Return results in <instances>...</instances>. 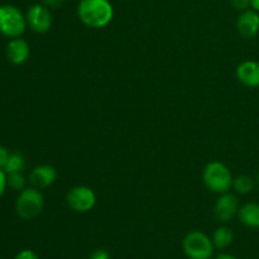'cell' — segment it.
Listing matches in <instances>:
<instances>
[{
    "instance_id": "15",
    "label": "cell",
    "mask_w": 259,
    "mask_h": 259,
    "mask_svg": "<svg viewBox=\"0 0 259 259\" xmlns=\"http://www.w3.org/2000/svg\"><path fill=\"white\" fill-rule=\"evenodd\" d=\"M233 189L235 190L237 194L247 195L254 189V181L252 177L247 176V175H240V176L233 179Z\"/></svg>"
},
{
    "instance_id": "2",
    "label": "cell",
    "mask_w": 259,
    "mask_h": 259,
    "mask_svg": "<svg viewBox=\"0 0 259 259\" xmlns=\"http://www.w3.org/2000/svg\"><path fill=\"white\" fill-rule=\"evenodd\" d=\"M205 186L214 194H225L233 187V176L224 163L212 161L205 166L202 172Z\"/></svg>"
},
{
    "instance_id": "8",
    "label": "cell",
    "mask_w": 259,
    "mask_h": 259,
    "mask_svg": "<svg viewBox=\"0 0 259 259\" xmlns=\"http://www.w3.org/2000/svg\"><path fill=\"white\" fill-rule=\"evenodd\" d=\"M238 210H239V202L235 195L230 194V192H225L219 196V199L215 202L214 214L219 222L228 223L238 215Z\"/></svg>"
},
{
    "instance_id": "5",
    "label": "cell",
    "mask_w": 259,
    "mask_h": 259,
    "mask_svg": "<svg viewBox=\"0 0 259 259\" xmlns=\"http://www.w3.org/2000/svg\"><path fill=\"white\" fill-rule=\"evenodd\" d=\"M27 18L14 5L0 7V33L8 38H19L27 29Z\"/></svg>"
},
{
    "instance_id": "11",
    "label": "cell",
    "mask_w": 259,
    "mask_h": 259,
    "mask_svg": "<svg viewBox=\"0 0 259 259\" xmlns=\"http://www.w3.org/2000/svg\"><path fill=\"white\" fill-rule=\"evenodd\" d=\"M30 48L27 40L22 39V38H12L9 43L7 45V50H5V56H7L8 61L13 65H23L25 61L29 58Z\"/></svg>"
},
{
    "instance_id": "6",
    "label": "cell",
    "mask_w": 259,
    "mask_h": 259,
    "mask_svg": "<svg viewBox=\"0 0 259 259\" xmlns=\"http://www.w3.org/2000/svg\"><path fill=\"white\" fill-rule=\"evenodd\" d=\"M67 205L76 212H89L96 205V195L90 187L75 186L67 192Z\"/></svg>"
},
{
    "instance_id": "14",
    "label": "cell",
    "mask_w": 259,
    "mask_h": 259,
    "mask_svg": "<svg viewBox=\"0 0 259 259\" xmlns=\"http://www.w3.org/2000/svg\"><path fill=\"white\" fill-rule=\"evenodd\" d=\"M233 240H234V234L228 227L218 228L212 234V243L218 249H225L232 244Z\"/></svg>"
},
{
    "instance_id": "17",
    "label": "cell",
    "mask_w": 259,
    "mask_h": 259,
    "mask_svg": "<svg viewBox=\"0 0 259 259\" xmlns=\"http://www.w3.org/2000/svg\"><path fill=\"white\" fill-rule=\"evenodd\" d=\"M8 187L14 191H22L25 189V179L22 172H10L7 174Z\"/></svg>"
},
{
    "instance_id": "12",
    "label": "cell",
    "mask_w": 259,
    "mask_h": 259,
    "mask_svg": "<svg viewBox=\"0 0 259 259\" xmlns=\"http://www.w3.org/2000/svg\"><path fill=\"white\" fill-rule=\"evenodd\" d=\"M57 180V171L50 164L37 166L29 175V181L35 189H46L52 186Z\"/></svg>"
},
{
    "instance_id": "20",
    "label": "cell",
    "mask_w": 259,
    "mask_h": 259,
    "mask_svg": "<svg viewBox=\"0 0 259 259\" xmlns=\"http://www.w3.org/2000/svg\"><path fill=\"white\" fill-rule=\"evenodd\" d=\"M9 157H10V153L8 152V149L5 148V147L0 146V168H3V169L5 168Z\"/></svg>"
},
{
    "instance_id": "1",
    "label": "cell",
    "mask_w": 259,
    "mask_h": 259,
    "mask_svg": "<svg viewBox=\"0 0 259 259\" xmlns=\"http://www.w3.org/2000/svg\"><path fill=\"white\" fill-rule=\"evenodd\" d=\"M81 22L89 28H104L114 18V8L109 0H81L77 7Z\"/></svg>"
},
{
    "instance_id": "4",
    "label": "cell",
    "mask_w": 259,
    "mask_h": 259,
    "mask_svg": "<svg viewBox=\"0 0 259 259\" xmlns=\"http://www.w3.org/2000/svg\"><path fill=\"white\" fill-rule=\"evenodd\" d=\"M45 199L42 192L35 187H25L22 190L15 201V211L18 217L24 220L34 219L42 212Z\"/></svg>"
},
{
    "instance_id": "18",
    "label": "cell",
    "mask_w": 259,
    "mask_h": 259,
    "mask_svg": "<svg viewBox=\"0 0 259 259\" xmlns=\"http://www.w3.org/2000/svg\"><path fill=\"white\" fill-rule=\"evenodd\" d=\"M232 5L235 10L245 12L249 8H252V2L250 0H232Z\"/></svg>"
},
{
    "instance_id": "25",
    "label": "cell",
    "mask_w": 259,
    "mask_h": 259,
    "mask_svg": "<svg viewBox=\"0 0 259 259\" xmlns=\"http://www.w3.org/2000/svg\"><path fill=\"white\" fill-rule=\"evenodd\" d=\"M252 2V9L257 10L259 13V0H250Z\"/></svg>"
},
{
    "instance_id": "7",
    "label": "cell",
    "mask_w": 259,
    "mask_h": 259,
    "mask_svg": "<svg viewBox=\"0 0 259 259\" xmlns=\"http://www.w3.org/2000/svg\"><path fill=\"white\" fill-rule=\"evenodd\" d=\"M27 24L29 25L30 29L35 33H47L52 25V14L50 9L43 4H34L28 9L27 15Z\"/></svg>"
},
{
    "instance_id": "26",
    "label": "cell",
    "mask_w": 259,
    "mask_h": 259,
    "mask_svg": "<svg viewBox=\"0 0 259 259\" xmlns=\"http://www.w3.org/2000/svg\"><path fill=\"white\" fill-rule=\"evenodd\" d=\"M257 181H258V185H259V175H258V179H257Z\"/></svg>"
},
{
    "instance_id": "24",
    "label": "cell",
    "mask_w": 259,
    "mask_h": 259,
    "mask_svg": "<svg viewBox=\"0 0 259 259\" xmlns=\"http://www.w3.org/2000/svg\"><path fill=\"white\" fill-rule=\"evenodd\" d=\"M215 259H238V258L234 257V255L229 254V253H222V254L217 255Z\"/></svg>"
},
{
    "instance_id": "16",
    "label": "cell",
    "mask_w": 259,
    "mask_h": 259,
    "mask_svg": "<svg viewBox=\"0 0 259 259\" xmlns=\"http://www.w3.org/2000/svg\"><path fill=\"white\" fill-rule=\"evenodd\" d=\"M25 167V159L23 157V154L18 153H10L9 159H8V163L5 166L4 171L7 174H10V172H22Z\"/></svg>"
},
{
    "instance_id": "22",
    "label": "cell",
    "mask_w": 259,
    "mask_h": 259,
    "mask_svg": "<svg viewBox=\"0 0 259 259\" xmlns=\"http://www.w3.org/2000/svg\"><path fill=\"white\" fill-rule=\"evenodd\" d=\"M89 259H110V254L105 249H96L95 252L91 253Z\"/></svg>"
},
{
    "instance_id": "3",
    "label": "cell",
    "mask_w": 259,
    "mask_h": 259,
    "mask_svg": "<svg viewBox=\"0 0 259 259\" xmlns=\"http://www.w3.org/2000/svg\"><path fill=\"white\" fill-rule=\"evenodd\" d=\"M182 248L189 259H211L215 245L209 235L200 230H192L184 238Z\"/></svg>"
},
{
    "instance_id": "23",
    "label": "cell",
    "mask_w": 259,
    "mask_h": 259,
    "mask_svg": "<svg viewBox=\"0 0 259 259\" xmlns=\"http://www.w3.org/2000/svg\"><path fill=\"white\" fill-rule=\"evenodd\" d=\"M65 3V0H43V5L48 8V9H57L61 8Z\"/></svg>"
},
{
    "instance_id": "19",
    "label": "cell",
    "mask_w": 259,
    "mask_h": 259,
    "mask_svg": "<svg viewBox=\"0 0 259 259\" xmlns=\"http://www.w3.org/2000/svg\"><path fill=\"white\" fill-rule=\"evenodd\" d=\"M15 259H39L37 254L30 249H23L15 255Z\"/></svg>"
},
{
    "instance_id": "13",
    "label": "cell",
    "mask_w": 259,
    "mask_h": 259,
    "mask_svg": "<svg viewBox=\"0 0 259 259\" xmlns=\"http://www.w3.org/2000/svg\"><path fill=\"white\" fill-rule=\"evenodd\" d=\"M238 218L245 227L258 229L259 228V204L247 202L238 210Z\"/></svg>"
},
{
    "instance_id": "10",
    "label": "cell",
    "mask_w": 259,
    "mask_h": 259,
    "mask_svg": "<svg viewBox=\"0 0 259 259\" xmlns=\"http://www.w3.org/2000/svg\"><path fill=\"white\" fill-rule=\"evenodd\" d=\"M238 81L247 88H259V62L258 61L248 60L239 63L237 67Z\"/></svg>"
},
{
    "instance_id": "21",
    "label": "cell",
    "mask_w": 259,
    "mask_h": 259,
    "mask_svg": "<svg viewBox=\"0 0 259 259\" xmlns=\"http://www.w3.org/2000/svg\"><path fill=\"white\" fill-rule=\"evenodd\" d=\"M8 187V182H7V172L4 171L3 168H0V197L4 195L5 190Z\"/></svg>"
},
{
    "instance_id": "9",
    "label": "cell",
    "mask_w": 259,
    "mask_h": 259,
    "mask_svg": "<svg viewBox=\"0 0 259 259\" xmlns=\"http://www.w3.org/2000/svg\"><path fill=\"white\" fill-rule=\"evenodd\" d=\"M237 29L243 38H254L259 33V13L254 9H248L240 13L237 20Z\"/></svg>"
}]
</instances>
